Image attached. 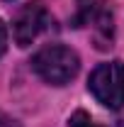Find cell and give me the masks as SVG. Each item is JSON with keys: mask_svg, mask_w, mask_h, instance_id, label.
<instances>
[{"mask_svg": "<svg viewBox=\"0 0 124 127\" xmlns=\"http://www.w3.org/2000/svg\"><path fill=\"white\" fill-rule=\"evenodd\" d=\"M73 25L76 27H90L95 32L97 39H112V25H114V17L112 10L107 7L105 0H78V10L73 17Z\"/></svg>", "mask_w": 124, "mask_h": 127, "instance_id": "cell-3", "label": "cell"}, {"mask_svg": "<svg viewBox=\"0 0 124 127\" xmlns=\"http://www.w3.org/2000/svg\"><path fill=\"white\" fill-rule=\"evenodd\" d=\"M32 68L39 73V78H44L51 86H66L78 76L80 59L71 47L49 44L32 56Z\"/></svg>", "mask_w": 124, "mask_h": 127, "instance_id": "cell-1", "label": "cell"}, {"mask_svg": "<svg viewBox=\"0 0 124 127\" xmlns=\"http://www.w3.org/2000/svg\"><path fill=\"white\" fill-rule=\"evenodd\" d=\"M68 127H97V125H93L90 115L85 110H76L71 115V120H68Z\"/></svg>", "mask_w": 124, "mask_h": 127, "instance_id": "cell-5", "label": "cell"}, {"mask_svg": "<svg viewBox=\"0 0 124 127\" xmlns=\"http://www.w3.org/2000/svg\"><path fill=\"white\" fill-rule=\"evenodd\" d=\"M5 47H7V27H5V22L0 20V56L5 54Z\"/></svg>", "mask_w": 124, "mask_h": 127, "instance_id": "cell-6", "label": "cell"}, {"mask_svg": "<svg viewBox=\"0 0 124 127\" xmlns=\"http://www.w3.org/2000/svg\"><path fill=\"white\" fill-rule=\"evenodd\" d=\"M88 88L105 108L119 110L124 105V64L122 61L100 64L88 78Z\"/></svg>", "mask_w": 124, "mask_h": 127, "instance_id": "cell-2", "label": "cell"}, {"mask_svg": "<svg viewBox=\"0 0 124 127\" xmlns=\"http://www.w3.org/2000/svg\"><path fill=\"white\" fill-rule=\"evenodd\" d=\"M0 127H20V122H15L12 117H7V115L0 112Z\"/></svg>", "mask_w": 124, "mask_h": 127, "instance_id": "cell-7", "label": "cell"}, {"mask_svg": "<svg viewBox=\"0 0 124 127\" xmlns=\"http://www.w3.org/2000/svg\"><path fill=\"white\" fill-rule=\"evenodd\" d=\"M51 22L46 7L41 2H29L17 12L12 22V34H15L17 47H29L32 42L39 37V32H44Z\"/></svg>", "mask_w": 124, "mask_h": 127, "instance_id": "cell-4", "label": "cell"}]
</instances>
